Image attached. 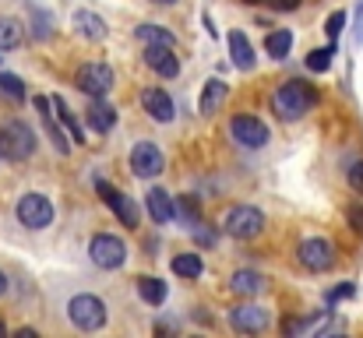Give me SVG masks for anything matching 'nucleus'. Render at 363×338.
<instances>
[{
	"mask_svg": "<svg viewBox=\"0 0 363 338\" xmlns=\"http://www.w3.org/2000/svg\"><path fill=\"white\" fill-rule=\"evenodd\" d=\"M230 57H233V64L240 67V71H254V46L247 43V35L243 32H230Z\"/></svg>",
	"mask_w": 363,
	"mask_h": 338,
	"instance_id": "nucleus-21",
	"label": "nucleus"
},
{
	"mask_svg": "<svg viewBox=\"0 0 363 338\" xmlns=\"http://www.w3.org/2000/svg\"><path fill=\"white\" fill-rule=\"evenodd\" d=\"M173 215L184 219L187 225H198V201L194 198H177L173 201Z\"/></svg>",
	"mask_w": 363,
	"mask_h": 338,
	"instance_id": "nucleus-29",
	"label": "nucleus"
},
{
	"mask_svg": "<svg viewBox=\"0 0 363 338\" xmlns=\"http://www.w3.org/2000/svg\"><path fill=\"white\" fill-rule=\"evenodd\" d=\"M35 110H39V116H43V127H46V134H50V141H53V148L60 152V155H67L71 152V137H64V130L57 127V113L53 110V99H46V96H35Z\"/></svg>",
	"mask_w": 363,
	"mask_h": 338,
	"instance_id": "nucleus-14",
	"label": "nucleus"
},
{
	"mask_svg": "<svg viewBox=\"0 0 363 338\" xmlns=\"http://www.w3.org/2000/svg\"><path fill=\"white\" fill-rule=\"evenodd\" d=\"M169 268H173V275H180V278H198L205 264H201L198 254H177V257L169 261Z\"/></svg>",
	"mask_w": 363,
	"mask_h": 338,
	"instance_id": "nucleus-26",
	"label": "nucleus"
},
{
	"mask_svg": "<svg viewBox=\"0 0 363 338\" xmlns=\"http://www.w3.org/2000/svg\"><path fill=\"white\" fill-rule=\"evenodd\" d=\"M18 222L25 229H46L53 222V205L46 194H25L18 201Z\"/></svg>",
	"mask_w": 363,
	"mask_h": 338,
	"instance_id": "nucleus-9",
	"label": "nucleus"
},
{
	"mask_svg": "<svg viewBox=\"0 0 363 338\" xmlns=\"http://www.w3.org/2000/svg\"><path fill=\"white\" fill-rule=\"evenodd\" d=\"M350 222H353L363 232V208H350Z\"/></svg>",
	"mask_w": 363,
	"mask_h": 338,
	"instance_id": "nucleus-36",
	"label": "nucleus"
},
{
	"mask_svg": "<svg viewBox=\"0 0 363 338\" xmlns=\"http://www.w3.org/2000/svg\"><path fill=\"white\" fill-rule=\"evenodd\" d=\"M4 332H7V328H4V325H0V338H4Z\"/></svg>",
	"mask_w": 363,
	"mask_h": 338,
	"instance_id": "nucleus-40",
	"label": "nucleus"
},
{
	"mask_svg": "<svg viewBox=\"0 0 363 338\" xmlns=\"http://www.w3.org/2000/svg\"><path fill=\"white\" fill-rule=\"evenodd\" d=\"M152 4H162L166 7V4H177V0H152Z\"/></svg>",
	"mask_w": 363,
	"mask_h": 338,
	"instance_id": "nucleus-38",
	"label": "nucleus"
},
{
	"mask_svg": "<svg viewBox=\"0 0 363 338\" xmlns=\"http://www.w3.org/2000/svg\"><path fill=\"white\" fill-rule=\"evenodd\" d=\"M261 229H264V215L250 205H237L226 212V232L233 240H254V236H261Z\"/></svg>",
	"mask_w": 363,
	"mask_h": 338,
	"instance_id": "nucleus-8",
	"label": "nucleus"
},
{
	"mask_svg": "<svg viewBox=\"0 0 363 338\" xmlns=\"http://www.w3.org/2000/svg\"><path fill=\"white\" fill-rule=\"evenodd\" d=\"M138 296H141L145 303L159 307V303H166V282L155 278V275H145V278H138Z\"/></svg>",
	"mask_w": 363,
	"mask_h": 338,
	"instance_id": "nucleus-23",
	"label": "nucleus"
},
{
	"mask_svg": "<svg viewBox=\"0 0 363 338\" xmlns=\"http://www.w3.org/2000/svg\"><path fill=\"white\" fill-rule=\"evenodd\" d=\"M74 28H78L82 39H92V43H103L106 39V21L99 14H92V11H78L74 14Z\"/></svg>",
	"mask_w": 363,
	"mask_h": 338,
	"instance_id": "nucleus-17",
	"label": "nucleus"
},
{
	"mask_svg": "<svg viewBox=\"0 0 363 338\" xmlns=\"http://www.w3.org/2000/svg\"><path fill=\"white\" fill-rule=\"evenodd\" d=\"M268 4H272L275 11H296V7H300V0H268Z\"/></svg>",
	"mask_w": 363,
	"mask_h": 338,
	"instance_id": "nucleus-35",
	"label": "nucleus"
},
{
	"mask_svg": "<svg viewBox=\"0 0 363 338\" xmlns=\"http://www.w3.org/2000/svg\"><path fill=\"white\" fill-rule=\"evenodd\" d=\"M314 103H318V89L307 85V81H286L272 96V110H275V116H282V120L307 116V113L314 110Z\"/></svg>",
	"mask_w": 363,
	"mask_h": 338,
	"instance_id": "nucleus-1",
	"label": "nucleus"
},
{
	"mask_svg": "<svg viewBox=\"0 0 363 338\" xmlns=\"http://www.w3.org/2000/svg\"><path fill=\"white\" fill-rule=\"evenodd\" d=\"M89 123H92V130H99V134H110L113 130V123H117V110L110 106V103H103V96L99 99H92V106H89Z\"/></svg>",
	"mask_w": 363,
	"mask_h": 338,
	"instance_id": "nucleus-18",
	"label": "nucleus"
},
{
	"mask_svg": "<svg viewBox=\"0 0 363 338\" xmlns=\"http://www.w3.org/2000/svg\"><path fill=\"white\" fill-rule=\"evenodd\" d=\"M264 50H268L272 60H286L289 50H293V32L289 28H272L268 39H264Z\"/></svg>",
	"mask_w": 363,
	"mask_h": 338,
	"instance_id": "nucleus-22",
	"label": "nucleus"
},
{
	"mask_svg": "<svg viewBox=\"0 0 363 338\" xmlns=\"http://www.w3.org/2000/svg\"><path fill=\"white\" fill-rule=\"evenodd\" d=\"M226 96H230L226 81L212 78V81H205V92H201V103H198V110L205 113V116H212V113H219V106L226 103Z\"/></svg>",
	"mask_w": 363,
	"mask_h": 338,
	"instance_id": "nucleus-19",
	"label": "nucleus"
},
{
	"mask_svg": "<svg viewBox=\"0 0 363 338\" xmlns=\"http://www.w3.org/2000/svg\"><path fill=\"white\" fill-rule=\"evenodd\" d=\"M4 293H7V275L0 271V296H4Z\"/></svg>",
	"mask_w": 363,
	"mask_h": 338,
	"instance_id": "nucleus-37",
	"label": "nucleus"
},
{
	"mask_svg": "<svg viewBox=\"0 0 363 338\" xmlns=\"http://www.w3.org/2000/svg\"><path fill=\"white\" fill-rule=\"evenodd\" d=\"M96 191L103 194V201L110 205V212H113L127 229H138V208H134V201H130L123 191H117V187L106 184V180H96Z\"/></svg>",
	"mask_w": 363,
	"mask_h": 338,
	"instance_id": "nucleus-11",
	"label": "nucleus"
},
{
	"mask_svg": "<svg viewBox=\"0 0 363 338\" xmlns=\"http://www.w3.org/2000/svg\"><path fill=\"white\" fill-rule=\"evenodd\" d=\"M141 106H145V113H148L155 123H169V120H173V99H169L162 89H145V92H141Z\"/></svg>",
	"mask_w": 363,
	"mask_h": 338,
	"instance_id": "nucleus-15",
	"label": "nucleus"
},
{
	"mask_svg": "<svg viewBox=\"0 0 363 338\" xmlns=\"http://www.w3.org/2000/svg\"><path fill=\"white\" fill-rule=\"evenodd\" d=\"M67 317L78 332H99L106 325V303L92 293H78L71 303H67Z\"/></svg>",
	"mask_w": 363,
	"mask_h": 338,
	"instance_id": "nucleus-3",
	"label": "nucleus"
},
{
	"mask_svg": "<svg viewBox=\"0 0 363 338\" xmlns=\"http://www.w3.org/2000/svg\"><path fill=\"white\" fill-rule=\"evenodd\" d=\"M350 187H353L357 194H363V162H357V166L350 169Z\"/></svg>",
	"mask_w": 363,
	"mask_h": 338,
	"instance_id": "nucleus-33",
	"label": "nucleus"
},
{
	"mask_svg": "<svg viewBox=\"0 0 363 338\" xmlns=\"http://www.w3.org/2000/svg\"><path fill=\"white\" fill-rule=\"evenodd\" d=\"M230 134H233V141H240L243 148H264L268 145V127L257 120V116H233V123H230Z\"/></svg>",
	"mask_w": 363,
	"mask_h": 338,
	"instance_id": "nucleus-12",
	"label": "nucleus"
},
{
	"mask_svg": "<svg viewBox=\"0 0 363 338\" xmlns=\"http://www.w3.org/2000/svg\"><path fill=\"white\" fill-rule=\"evenodd\" d=\"M32 152H35V134L28 123H21V120L0 123V159L25 162V159H32Z\"/></svg>",
	"mask_w": 363,
	"mask_h": 338,
	"instance_id": "nucleus-2",
	"label": "nucleus"
},
{
	"mask_svg": "<svg viewBox=\"0 0 363 338\" xmlns=\"http://www.w3.org/2000/svg\"><path fill=\"white\" fill-rule=\"evenodd\" d=\"M145 64L162 74V78H177L180 74V57L173 53V46H145Z\"/></svg>",
	"mask_w": 363,
	"mask_h": 338,
	"instance_id": "nucleus-13",
	"label": "nucleus"
},
{
	"mask_svg": "<svg viewBox=\"0 0 363 338\" xmlns=\"http://www.w3.org/2000/svg\"><path fill=\"white\" fill-rule=\"evenodd\" d=\"M243 4H261V0H243Z\"/></svg>",
	"mask_w": 363,
	"mask_h": 338,
	"instance_id": "nucleus-39",
	"label": "nucleus"
},
{
	"mask_svg": "<svg viewBox=\"0 0 363 338\" xmlns=\"http://www.w3.org/2000/svg\"><path fill=\"white\" fill-rule=\"evenodd\" d=\"M332 57H335V46L311 50V53H307V67H311V71H318V74H325V71L332 67Z\"/></svg>",
	"mask_w": 363,
	"mask_h": 338,
	"instance_id": "nucleus-28",
	"label": "nucleus"
},
{
	"mask_svg": "<svg viewBox=\"0 0 363 338\" xmlns=\"http://www.w3.org/2000/svg\"><path fill=\"white\" fill-rule=\"evenodd\" d=\"M296 257H300V264H303L307 271H328V268L335 264V247H332V240H325V236H311V240L300 243Z\"/></svg>",
	"mask_w": 363,
	"mask_h": 338,
	"instance_id": "nucleus-7",
	"label": "nucleus"
},
{
	"mask_svg": "<svg viewBox=\"0 0 363 338\" xmlns=\"http://www.w3.org/2000/svg\"><path fill=\"white\" fill-rule=\"evenodd\" d=\"M264 275L261 271H250V268H240V271H233V278H230V293L233 296H243V300H250V296H261L264 293Z\"/></svg>",
	"mask_w": 363,
	"mask_h": 338,
	"instance_id": "nucleus-16",
	"label": "nucleus"
},
{
	"mask_svg": "<svg viewBox=\"0 0 363 338\" xmlns=\"http://www.w3.org/2000/svg\"><path fill=\"white\" fill-rule=\"evenodd\" d=\"M32 35L35 39H50V18H46V11H32Z\"/></svg>",
	"mask_w": 363,
	"mask_h": 338,
	"instance_id": "nucleus-32",
	"label": "nucleus"
},
{
	"mask_svg": "<svg viewBox=\"0 0 363 338\" xmlns=\"http://www.w3.org/2000/svg\"><path fill=\"white\" fill-rule=\"evenodd\" d=\"M353 293H357V289L346 282V286H339V289H332V293H328V303H335V300H350Z\"/></svg>",
	"mask_w": 363,
	"mask_h": 338,
	"instance_id": "nucleus-34",
	"label": "nucleus"
},
{
	"mask_svg": "<svg viewBox=\"0 0 363 338\" xmlns=\"http://www.w3.org/2000/svg\"><path fill=\"white\" fill-rule=\"evenodd\" d=\"M0 92L11 96L14 103L25 99V85H21V78H18V74H7V71H0Z\"/></svg>",
	"mask_w": 363,
	"mask_h": 338,
	"instance_id": "nucleus-30",
	"label": "nucleus"
},
{
	"mask_svg": "<svg viewBox=\"0 0 363 338\" xmlns=\"http://www.w3.org/2000/svg\"><path fill=\"white\" fill-rule=\"evenodd\" d=\"M272 325V314L257 303H240L230 310V328L233 332H243V335H254V332H264Z\"/></svg>",
	"mask_w": 363,
	"mask_h": 338,
	"instance_id": "nucleus-10",
	"label": "nucleus"
},
{
	"mask_svg": "<svg viewBox=\"0 0 363 338\" xmlns=\"http://www.w3.org/2000/svg\"><path fill=\"white\" fill-rule=\"evenodd\" d=\"M162 169H166V159H162V152H159L155 141H138V145L130 148V173H134V176L152 180V176H159Z\"/></svg>",
	"mask_w": 363,
	"mask_h": 338,
	"instance_id": "nucleus-6",
	"label": "nucleus"
},
{
	"mask_svg": "<svg viewBox=\"0 0 363 338\" xmlns=\"http://www.w3.org/2000/svg\"><path fill=\"white\" fill-rule=\"evenodd\" d=\"M74 85H78L85 96L99 99V96H106V92L113 89V71H110L106 64H99V60L82 64V67H78V74H74Z\"/></svg>",
	"mask_w": 363,
	"mask_h": 338,
	"instance_id": "nucleus-5",
	"label": "nucleus"
},
{
	"mask_svg": "<svg viewBox=\"0 0 363 338\" xmlns=\"http://www.w3.org/2000/svg\"><path fill=\"white\" fill-rule=\"evenodd\" d=\"M148 215H152V222H159V225H166L173 219V198L162 187H152L148 191Z\"/></svg>",
	"mask_w": 363,
	"mask_h": 338,
	"instance_id": "nucleus-20",
	"label": "nucleus"
},
{
	"mask_svg": "<svg viewBox=\"0 0 363 338\" xmlns=\"http://www.w3.org/2000/svg\"><path fill=\"white\" fill-rule=\"evenodd\" d=\"M53 110H57V120L64 123V130H67V137H71V141H85V134H82V127H78V120H74V113L67 110V103H64V96H53Z\"/></svg>",
	"mask_w": 363,
	"mask_h": 338,
	"instance_id": "nucleus-25",
	"label": "nucleus"
},
{
	"mask_svg": "<svg viewBox=\"0 0 363 338\" xmlns=\"http://www.w3.org/2000/svg\"><path fill=\"white\" fill-rule=\"evenodd\" d=\"M89 254H92V264H99L103 271H113V268H121L123 261H127V247H123L121 236H113V232L92 236Z\"/></svg>",
	"mask_w": 363,
	"mask_h": 338,
	"instance_id": "nucleus-4",
	"label": "nucleus"
},
{
	"mask_svg": "<svg viewBox=\"0 0 363 338\" xmlns=\"http://www.w3.org/2000/svg\"><path fill=\"white\" fill-rule=\"evenodd\" d=\"M14 46H21V25L0 14V50H14Z\"/></svg>",
	"mask_w": 363,
	"mask_h": 338,
	"instance_id": "nucleus-27",
	"label": "nucleus"
},
{
	"mask_svg": "<svg viewBox=\"0 0 363 338\" xmlns=\"http://www.w3.org/2000/svg\"><path fill=\"white\" fill-rule=\"evenodd\" d=\"M134 35H138L141 46H173V35L162 25H138Z\"/></svg>",
	"mask_w": 363,
	"mask_h": 338,
	"instance_id": "nucleus-24",
	"label": "nucleus"
},
{
	"mask_svg": "<svg viewBox=\"0 0 363 338\" xmlns=\"http://www.w3.org/2000/svg\"><path fill=\"white\" fill-rule=\"evenodd\" d=\"M342 28H346V11H335V14H328V21H325V32H328V39H332V43L342 35Z\"/></svg>",
	"mask_w": 363,
	"mask_h": 338,
	"instance_id": "nucleus-31",
	"label": "nucleus"
}]
</instances>
